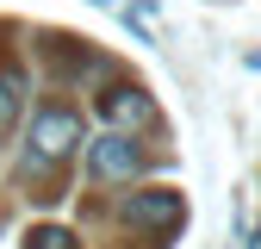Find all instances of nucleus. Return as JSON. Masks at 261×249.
Returning <instances> with one entry per match:
<instances>
[{
	"instance_id": "obj_1",
	"label": "nucleus",
	"mask_w": 261,
	"mask_h": 249,
	"mask_svg": "<svg viewBox=\"0 0 261 249\" xmlns=\"http://www.w3.org/2000/svg\"><path fill=\"white\" fill-rule=\"evenodd\" d=\"M81 143V118L69 112V106H44L38 118H31V143H25V175L31 168H50V162H62Z\"/></svg>"
},
{
	"instance_id": "obj_4",
	"label": "nucleus",
	"mask_w": 261,
	"mask_h": 249,
	"mask_svg": "<svg viewBox=\"0 0 261 249\" xmlns=\"http://www.w3.org/2000/svg\"><path fill=\"white\" fill-rule=\"evenodd\" d=\"M100 112H106V124H112V131H137V124H149V118H155L149 93H137V87L106 93V100H100Z\"/></svg>"
},
{
	"instance_id": "obj_2",
	"label": "nucleus",
	"mask_w": 261,
	"mask_h": 249,
	"mask_svg": "<svg viewBox=\"0 0 261 249\" xmlns=\"http://www.w3.org/2000/svg\"><path fill=\"white\" fill-rule=\"evenodd\" d=\"M124 225H137V231L180 225V193H174V187H143V193H130L124 200Z\"/></svg>"
},
{
	"instance_id": "obj_3",
	"label": "nucleus",
	"mask_w": 261,
	"mask_h": 249,
	"mask_svg": "<svg viewBox=\"0 0 261 249\" xmlns=\"http://www.w3.org/2000/svg\"><path fill=\"white\" fill-rule=\"evenodd\" d=\"M87 162H93V175H100V181H130L143 156H137V143H130L124 131H106L100 143L87 150Z\"/></svg>"
},
{
	"instance_id": "obj_5",
	"label": "nucleus",
	"mask_w": 261,
	"mask_h": 249,
	"mask_svg": "<svg viewBox=\"0 0 261 249\" xmlns=\"http://www.w3.org/2000/svg\"><path fill=\"white\" fill-rule=\"evenodd\" d=\"M25 249H75V237L56 225H38V231H25Z\"/></svg>"
}]
</instances>
